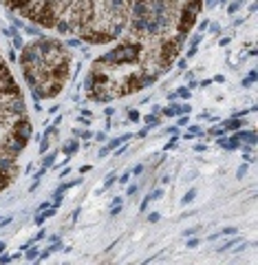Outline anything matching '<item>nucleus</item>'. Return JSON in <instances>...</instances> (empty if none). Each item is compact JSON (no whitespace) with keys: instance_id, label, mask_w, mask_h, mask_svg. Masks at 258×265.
I'll list each match as a JSON object with an SVG mask.
<instances>
[{"instance_id":"1","label":"nucleus","mask_w":258,"mask_h":265,"mask_svg":"<svg viewBox=\"0 0 258 265\" xmlns=\"http://www.w3.org/2000/svg\"><path fill=\"white\" fill-rule=\"evenodd\" d=\"M143 51V45L139 42H126V45H119L117 49H113L109 53H104L101 58H97V62L101 66H122V64H135L139 60Z\"/></svg>"},{"instance_id":"2","label":"nucleus","mask_w":258,"mask_h":265,"mask_svg":"<svg viewBox=\"0 0 258 265\" xmlns=\"http://www.w3.org/2000/svg\"><path fill=\"white\" fill-rule=\"evenodd\" d=\"M203 7V0H188V3L183 5V11H181V18H179V33L181 35H188V31L194 25L196 16H199V11Z\"/></svg>"},{"instance_id":"3","label":"nucleus","mask_w":258,"mask_h":265,"mask_svg":"<svg viewBox=\"0 0 258 265\" xmlns=\"http://www.w3.org/2000/svg\"><path fill=\"white\" fill-rule=\"evenodd\" d=\"M0 95H14V98H20V89L16 86L9 66L5 62H0Z\"/></svg>"},{"instance_id":"4","label":"nucleus","mask_w":258,"mask_h":265,"mask_svg":"<svg viewBox=\"0 0 258 265\" xmlns=\"http://www.w3.org/2000/svg\"><path fill=\"white\" fill-rule=\"evenodd\" d=\"M31 3V0H7V5H9V9H25L27 5Z\"/></svg>"},{"instance_id":"5","label":"nucleus","mask_w":258,"mask_h":265,"mask_svg":"<svg viewBox=\"0 0 258 265\" xmlns=\"http://www.w3.org/2000/svg\"><path fill=\"white\" fill-rule=\"evenodd\" d=\"M236 140H245V142H249V144H256L258 137L254 135V132H249V130H243V132H238V135H236Z\"/></svg>"},{"instance_id":"6","label":"nucleus","mask_w":258,"mask_h":265,"mask_svg":"<svg viewBox=\"0 0 258 265\" xmlns=\"http://www.w3.org/2000/svg\"><path fill=\"white\" fill-rule=\"evenodd\" d=\"M241 3H243V0H236V3H232V5H230V9H227V11H230V14H234V11H238V7H241Z\"/></svg>"},{"instance_id":"7","label":"nucleus","mask_w":258,"mask_h":265,"mask_svg":"<svg viewBox=\"0 0 258 265\" xmlns=\"http://www.w3.org/2000/svg\"><path fill=\"white\" fill-rule=\"evenodd\" d=\"M194 195H196V190H190V192H188V195H185V197H183V203H190V201H192V199H194Z\"/></svg>"},{"instance_id":"8","label":"nucleus","mask_w":258,"mask_h":265,"mask_svg":"<svg viewBox=\"0 0 258 265\" xmlns=\"http://www.w3.org/2000/svg\"><path fill=\"white\" fill-rule=\"evenodd\" d=\"M238 126H241L238 122H227V124L223 126V128H230V130H234V128H238Z\"/></svg>"},{"instance_id":"9","label":"nucleus","mask_w":258,"mask_h":265,"mask_svg":"<svg viewBox=\"0 0 258 265\" xmlns=\"http://www.w3.org/2000/svg\"><path fill=\"white\" fill-rule=\"evenodd\" d=\"M115 182V174H109V177H106V184H104V188H109V186Z\"/></svg>"},{"instance_id":"10","label":"nucleus","mask_w":258,"mask_h":265,"mask_svg":"<svg viewBox=\"0 0 258 265\" xmlns=\"http://www.w3.org/2000/svg\"><path fill=\"white\" fill-rule=\"evenodd\" d=\"M177 95H181V98H190V91H188V89H179Z\"/></svg>"},{"instance_id":"11","label":"nucleus","mask_w":258,"mask_h":265,"mask_svg":"<svg viewBox=\"0 0 258 265\" xmlns=\"http://www.w3.org/2000/svg\"><path fill=\"white\" fill-rule=\"evenodd\" d=\"M67 148H69V150H67V153H75V148H77V144H75V142H71V144H69V146H67Z\"/></svg>"},{"instance_id":"12","label":"nucleus","mask_w":258,"mask_h":265,"mask_svg":"<svg viewBox=\"0 0 258 265\" xmlns=\"http://www.w3.org/2000/svg\"><path fill=\"white\" fill-rule=\"evenodd\" d=\"M161 195H164V192H161V190H154V192H152V195H148V197H150V199H159Z\"/></svg>"},{"instance_id":"13","label":"nucleus","mask_w":258,"mask_h":265,"mask_svg":"<svg viewBox=\"0 0 258 265\" xmlns=\"http://www.w3.org/2000/svg\"><path fill=\"white\" fill-rule=\"evenodd\" d=\"M130 119H133V122H137V119H139V113H137V111H130Z\"/></svg>"},{"instance_id":"14","label":"nucleus","mask_w":258,"mask_h":265,"mask_svg":"<svg viewBox=\"0 0 258 265\" xmlns=\"http://www.w3.org/2000/svg\"><path fill=\"white\" fill-rule=\"evenodd\" d=\"M135 3H148V0H135Z\"/></svg>"}]
</instances>
